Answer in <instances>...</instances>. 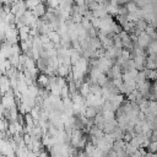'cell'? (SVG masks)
<instances>
[{
	"instance_id": "6da1fadb",
	"label": "cell",
	"mask_w": 157,
	"mask_h": 157,
	"mask_svg": "<svg viewBox=\"0 0 157 157\" xmlns=\"http://www.w3.org/2000/svg\"><path fill=\"white\" fill-rule=\"evenodd\" d=\"M32 11H33V14L38 17V16H42V15H44V14H46V8H44V5H43L42 3H39V4H38V5H37Z\"/></svg>"
}]
</instances>
